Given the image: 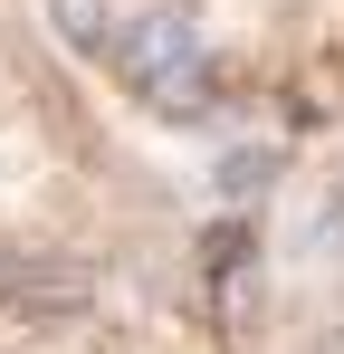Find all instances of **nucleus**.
I'll return each instance as SVG.
<instances>
[{
    "label": "nucleus",
    "instance_id": "obj_2",
    "mask_svg": "<svg viewBox=\"0 0 344 354\" xmlns=\"http://www.w3.org/2000/svg\"><path fill=\"white\" fill-rule=\"evenodd\" d=\"M268 182H278V153H258V144H239V153L220 163V192H229V201H249V192H268Z\"/></svg>",
    "mask_w": 344,
    "mask_h": 354
},
{
    "label": "nucleus",
    "instance_id": "obj_1",
    "mask_svg": "<svg viewBox=\"0 0 344 354\" xmlns=\"http://www.w3.org/2000/svg\"><path fill=\"white\" fill-rule=\"evenodd\" d=\"M115 58V77L134 86V96H153L163 115H211V58H201V39L182 29V19H106V39H96Z\"/></svg>",
    "mask_w": 344,
    "mask_h": 354
},
{
    "label": "nucleus",
    "instance_id": "obj_3",
    "mask_svg": "<svg viewBox=\"0 0 344 354\" xmlns=\"http://www.w3.org/2000/svg\"><path fill=\"white\" fill-rule=\"evenodd\" d=\"M48 19L67 29V39H77V48H96V39H106V19H115V10H106V0H48Z\"/></svg>",
    "mask_w": 344,
    "mask_h": 354
}]
</instances>
